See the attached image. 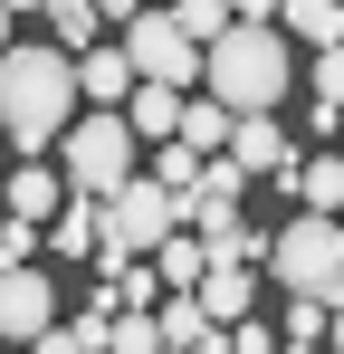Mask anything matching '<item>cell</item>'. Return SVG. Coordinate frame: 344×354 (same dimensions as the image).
Returning <instances> with one entry per match:
<instances>
[{
	"label": "cell",
	"mask_w": 344,
	"mask_h": 354,
	"mask_svg": "<svg viewBox=\"0 0 344 354\" xmlns=\"http://www.w3.org/2000/svg\"><path fill=\"white\" fill-rule=\"evenodd\" d=\"M268 182H278V192H296V211H335V201H344V163H335V153H306V163L287 153Z\"/></svg>",
	"instance_id": "10"
},
{
	"label": "cell",
	"mask_w": 344,
	"mask_h": 354,
	"mask_svg": "<svg viewBox=\"0 0 344 354\" xmlns=\"http://www.w3.org/2000/svg\"><path fill=\"white\" fill-rule=\"evenodd\" d=\"M57 201H67L57 163H19V173H10V192H0V211H10V221H48Z\"/></svg>",
	"instance_id": "13"
},
{
	"label": "cell",
	"mask_w": 344,
	"mask_h": 354,
	"mask_svg": "<svg viewBox=\"0 0 344 354\" xmlns=\"http://www.w3.org/2000/svg\"><path fill=\"white\" fill-rule=\"evenodd\" d=\"M325 335H335V306L296 297V306H287V345H325Z\"/></svg>",
	"instance_id": "20"
},
{
	"label": "cell",
	"mask_w": 344,
	"mask_h": 354,
	"mask_svg": "<svg viewBox=\"0 0 344 354\" xmlns=\"http://www.w3.org/2000/svg\"><path fill=\"white\" fill-rule=\"evenodd\" d=\"M0 10H10V19H19V10H39V0H0Z\"/></svg>",
	"instance_id": "25"
},
{
	"label": "cell",
	"mask_w": 344,
	"mask_h": 354,
	"mask_svg": "<svg viewBox=\"0 0 344 354\" xmlns=\"http://www.w3.org/2000/svg\"><path fill=\"white\" fill-rule=\"evenodd\" d=\"M249 268H239V259H201V278H191V306H201V316H211V326H229V316H249Z\"/></svg>",
	"instance_id": "9"
},
{
	"label": "cell",
	"mask_w": 344,
	"mask_h": 354,
	"mask_svg": "<svg viewBox=\"0 0 344 354\" xmlns=\"http://www.w3.org/2000/svg\"><path fill=\"white\" fill-rule=\"evenodd\" d=\"M0 48H10V10H0Z\"/></svg>",
	"instance_id": "26"
},
{
	"label": "cell",
	"mask_w": 344,
	"mask_h": 354,
	"mask_svg": "<svg viewBox=\"0 0 344 354\" xmlns=\"http://www.w3.org/2000/svg\"><path fill=\"white\" fill-rule=\"evenodd\" d=\"M258 259H268V278H278L287 297H316V306L344 297V230H335V211H296Z\"/></svg>",
	"instance_id": "3"
},
{
	"label": "cell",
	"mask_w": 344,
	"mask_h": 354,
	"mask_svg": "<svg viewBox=\"0 0 344 354\" xmlns=\"http://www.w3.org/2000/svg\"><path fill=\"white\" fill-rule=\"evenodd\" d=\"M77 115V58L67 48H0V134L19 153H48L57 124Z\"/></svg>",
	"instance_id": "2"
},
{
	"label": "cell",
	"mask_w": 344,
	"mask_h": 354,
	"mask_svg": "<svg viewBox=\"0 0 344 354\" xmlns=\"http://www.w3.org/2000/svg\"><path fill=\"white\" fill-rule=\"evenodd\" d=\"M220 115H278V96L296 86L287 77V39L268 19H229L220 39H201V77H191Z\"/></svg>",
	"instance_id": "1"
},
{
	"label": "cell",
	"mask_w": 344,
	"mask_h": 354,
	"mask_svg": "<svg viewBox=\"0 0 344 354\" xmlns=\"http://www.w3.org/2000/svg\"><path fill=\"white\" fill-rule=\"evenodd\" d=\"M306 86H316V96H344V58L335 48H316V77H306Z\"/></svg>",
	"instance_id": "22"
},
{
	"label": "cell",
	"mask_w": 344,
	"mask_h": 354,
	"mask_svg": "<svg viewBox=\"0 0 344 354\" xmlns=\"http://www.w3.org/2000/svg\"><path fill=\"white\" fill-rule=\"evenodd\" d=\"M57 326V288L19 259V268H0V345H29V335H48Z\"/></svg>",
	"instance_id": "7"
},
{
	"label": "cell",
	"mask_w": 344,
	"mask_h": 354,
	"mask_svg": "<svg viewBox=\"0 0 344 354\" xmlns=\"http://www.w3.org/2000/svg\"><path fill=\"white\" fill-rule=\"evenodd\" d=\"M229 19H268V0H229ZM268 29H278V19H268Z\"/></svg>",
	"instance_id": "24"
},
{
	"label": "cell",
	"mask_w": 344,
	"mask_h": 354,
	"mask_svg": "<svg viewBox=\"0 0 344 354\" xmlns=\"http://www.w3.org/2000/svg\"><path fill=\"white\" fill-rule=\"evenodd\" d=\"M163 230H182V201H172L153 173H124L106 201H96V249H106V259H144Z\"/></svg>",
	"instance_id": "5"
},
{
	"label": "cell",
	"mask_w": 344,
	"mask_h": 354,
	"mask_svg": "<svg viewBox=\"0 0 344 354\" xmlns=\"http://www.w3.org/2000/svg\"><path fill=\"white\" fill-rule=\"evenodd\" d=\"M57 134H67V144H57V153H67V173H57V182H67V192H86V201H106L124 173H144V163H134V134H124L115 106H86V115H67Z\"/></svg>",
	"instance_id": "4"
},
{
	"label": "cell",
	"mask_w": 344,
	"mask_h": 354,
	"mask_svg": "<svg viewBox=\"0 0 344 354\" xmlns=\"http://www.w3.org/2000/svg\"><path fill=\"white\" fill-rule=\"evenodd\" d=\"M124 96H134L124 48H77V106H124Z\"/></svg>",
	"instance_id": "12"
},
{
	"label": "cell",
	"mask_w": 344,
	"mask_h": 354,
	"mask_svg": "<svg viewBox=\"0 0 344 354\" xmlns=\"http://www.w3.org/2000/svg\"><path fill=\"white\" fill-rule=\"evenodd\" d=\"M191 173H201V153H191V144H172V134H163V144H153V182H163L172 201H182V192H191Z\"/></svg>",
	"instance_id": "19"
},
{
	"label": "cell",
	"mask_w": 344,
	"mask_h": 354,
	"mask_svg": "<svg viewBox=\"0 0 344 354\" xmlns=\"http://www.w3.org/2000/svg\"><path fill=\"white\" fill-rule=\"evenodd\" d=\"M39 10H48V29H57L48 48H67V58H77V48H96V29H106L86 0H39Z\"/></svg>",
	"instance_id": "16"
},
{
	"label": "cell",
	"mask_w": 344,
	"mask_h": 354,
	"mask_svg": "<svg viewBox=\"0 0 344 354\" xmlns=\"http://www.w3.org/2000/svg\"><path fill=\"white\" fill-rule=\"evenodd\" d=\"M86 10H96V19H134L144 0H86Z\"/></svg>",
	"instance_id": "23"
},
{
	"label": "cell",
	"mask_w": 344,
	"mask_h": 354,
	"mask_svg": "<svg viewBox=\"0 0 344 354\" xmlns=\"http://www.w3.org/2000/svg\"><path fill=\"white\" fill-rule=\"evenodd\" d=\"M124 67H134V77H153V86H191V77H201V48L172 29V10L144 0V10L124 19Z\"/></svg>",
	"instance_id": "6"
},
{
	"label": "cell",
	"mask_w": 344,
	"mask_h": 354,
	"mask_svg": "<svg viewBox=\"0 0 344 354\" xmlns=\"http://www.w3.org/2000/svg\"><path fill=\"white\" fill-rule=\"evenodd\" d=\"M115 115H124V134H134V144H163V134H172V115H182V86H153V77H134V96H124Z\"/></svg>",
	"instance_id": "11"
},
{
	"label": "cell",
	"mask_w": 344,
	"mask_h": 354,
	"mask_svg": "<svg viewBox=\"0 0 344 354\" xmlns=\"http://www.w3.org/2000/svg\"><path fill=\"white\" fill-rule=\"evenodd\" d=\"M106 354H163L153 306H115V316H106Z\"/></svg>",
	"instance_id": "17"
},
{
	"label": "cell",
	"mask_w": 344,
	"mask_h": 354,
	"mask_svg": "<svg viewBox=\"0 0 344 354\" xmlns=\"http://www.w3.org/2000/svg\"><path fill=\"white\" fill-rule=\"evenodd\" d=\"M220 335H229V354H278V335H268V326H258V316H229Z\"/></svg>",
	"instance_id": "21"
},
{
	"label": "cell",
	"mask_w": 344,
	"mask_h": 354,
	"mask_svg": "<svg viewBox=\"0 0 344 354\" xmlns=\"http://www.w3.org/2000/svg\"><path fill=\"white\" fill-rule=\"evenodd\" d=\"M39 239H48L57 259H96V201H86V192H67L48 221H39Z\"/></svg>",
	"instance_id": "14"
},
{
	"label": "cell",
	"mask_w": 344,
	"mask_h": 354,
	"mask_svg": "<svg viewBox=\"0 0 344 354\" xmlns=\"http://www.w3.org/2000/svg\"><path fill=\"white\" fill-rule=\"evenodd\" d=\"M220 153H229V163H239L249 182H268L287 153H296V144L278 134V115H229V144H220Z\"/></svg>",
	"instance_id": "8"
},
{
	"label": "cell",
	"mask_w": 344,
	"mask_h": 354,
	"mask_svg": "<svg viewBox=\"0 0 344 354\" xmlns=\"http://www.w3.org/2000/svg\"><path fill=\"white\" fill-rule=\"evenodd\" d=\"M172 29H182L191 48H201V39H220V29H229V0H172Z\"/></svg>",
	"instance_id": "18"
},
{
	"label": "cell",
	"mask_w": 344,
	"mask_h": 354,
	"mask_svg": "<svg viewBox=\"0 0 344 354\" xmlns=\"http://www.w3.org/2000/svg\"><path fill=\"white\" fill-rule=\"evenodd\" d=\"M278 39H306V48H335V0H268Z\"/></svg>",
	"instance_id": "15"
}]
</instances>
